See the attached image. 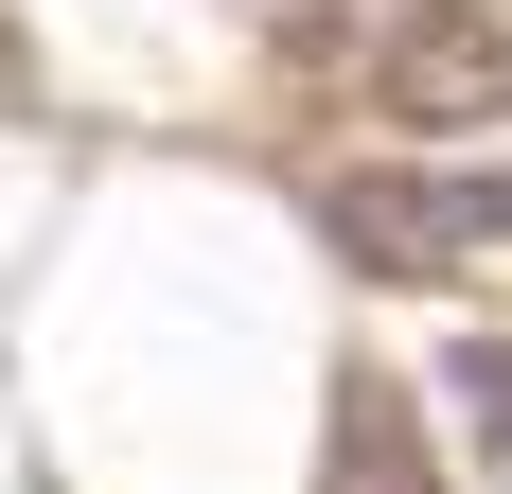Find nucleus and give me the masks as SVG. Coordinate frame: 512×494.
<instances>
[{
    "mask_svg": "<svg viewBox=\"0 0 512 494\" xmlns=\"http://www.w3.org/2000/svg\"><path fill=\"white\" fill-rule=\"evenodd\" d=\"M512 230V177H407V159H336L318 177V247L354 283H442L460 247Z\"/></svg>",
    "mask_w": 512,
    "mask_h": 494,
    "instance_id": "f257e3e1",
    "label": "nucleus"
},
{
    "mask_svg": "<svg viewBox=\"0 0 512 494\" xmlns=\"http://www.w3.org/2000/svg\"><path fill=\"white\" fill-rule=\"evenodd\" d=\"M371 106L389 124H512V18L495 0H407L389 53H371Z\"/></svg>",
    "mask_w": 512,
    "mask_h": 494,
    "instance_id": "f03ea898",
    "label": "nucleus"
},
{
    "mask_svg": "<svg viewBox=\"0 0 512 494\" xmlns=\"http://www.w3.org/2000/svg\"><path fill=\"white\" fill-rule=\"evenodd\" d=\"M318 494H442L424 406L389 389V371H336V406H318Z\"/></svg>",
    "mask_w": 512,
    "mask_h": 494,
    "instance_id": "7ed1b4c3",
    "label": "nucleus"
},
{
    "mask_svg": "<svg viewBox=\"0 0 512 494\" xmlns=\"http://www.w3.org/2000/svg\"><path fill=\"white\" fill-rule=\"evenodd\" d=\"M442 389H460V424H477V442H512V353H495V336H477L460 371H442Z\"/></svg>",
    "mask_w": 512,
    "mask_h": 494,
    "instance_id": "20e7f679",
    "label": "nucleus"
}]
</instances>
